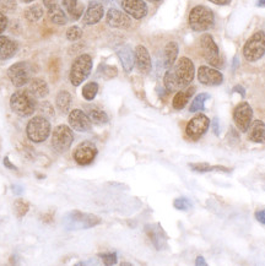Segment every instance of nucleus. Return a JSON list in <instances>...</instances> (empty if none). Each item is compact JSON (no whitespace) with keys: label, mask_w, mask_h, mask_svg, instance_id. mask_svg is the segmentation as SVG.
<instances>
[{"label":"nucleus","mask_w":265,"mask_h":266,"mask_svg":"<svg viewBox=\"0 0 265 266\" xmlns=\"http://www.w3.org/2000/svg\"><path fill=\"white\" fill-rule=\"evenodd\" d=\"M190 29L195 32H205L211 29L215 23V16L211 9L198 5L190 10L189 19H188Z\"/></svg>","instance_id":"obj_1"},{"label":"nucleus","mask_w":265,"mask_h":266,"mask_svg":"<svg viewBox=\"0 0 265 266\" xmlns=\"http://www.w3.org/2000/svg\"><path fill=\"white\" fill-rule=\"evenodd\" d=\"M101 223V218L91 213H85L81 211H72L63 218V224L68 231L87 229Z\"/></svg>","instance_id":"obj_2"},{"label":"nucleus","mask_w":265,"mask_h":266,"mask_svg":"<svg viewBox=\"0 0 265 266\" xmlns=\"http://www.w3.org/2000/svg\"><path fill=\"white\" fill-rule=\"evenodd\" d=\"M10 107L18 116L23 118L30 117L37 109L36 98L29 91H16L10 98Z\"/></svg>","instance_id":"obj_3"},{"label":"nucleus","mask_w":265,"mask_h":266,"mask_svg":"<svg viewBox=\"0 0 265 266\" xmlns=\"http://www.w3.org/2000/svg\"><path fill=\"white\" fill-rule=\"evenodd\" d=\"M242 53L247 62L254 63L265 56V32L256 31L244 43Z\"/></svg>","instance_id":"obj_4"},{"label":"nucleus","mask_w":265,"mask_h":266,"mask_svg":"<svg viewBox=\"0 0 265 266\" xmlns=\"http://www.w3.org/2000/svg\"><path fill=\"white\" fill-rule=\"evenodd\" d=\"M52 127L51 123L46 117L37 116L34 117L29 123H27L26 127V133L27 138L31 140L32 142H40L46 141L48 139L49 134H51Z\"/></svg>","instance_id":"obj_5"},{"label":"nucleus","mask_w":265,"mask_h":266,"mask_svg":"<svg viewBox=\"0 0 265 266\" xmlns=\"http://www.w3.org/2000/svg\"><path fill=\"white\" fill-rule=\"evenodd\" d=\"M92 70V58L89 54H81L74 60L70 69V82L73 86H79L90 76Z\"/></svg>","instance_id":"obj_6"},{"label":"nucleus","mask_w":265,"mask_h":266,"mask_svg":"<svg viewBox=\"0 0 265 266\" xmlns=\"http://www.w3.org/2000/svg\"><path fill=\"white\" fill-rule=\"evenodd\" d=\"M74 141L73 130L68 125H58L52 133V147L57 152H65L70 149Z\"/></svg>","instance_id":"obj_7"},{"label":"nucleus","mask_w":265,"mask_h":266,"mask_svg":"<svg viewBox=\"0 0 265 266\" xmlns=\"http://www.w3.org/2000/svg\"><path fill=\"white\" fill-rule=\"evenodd\" d=\"M172 69L174 71V75H176V79L178 81V85L181 89L187 87L188 85L192 84L194 76H195V68H194L193 62L189 58L182 57L177 62L176 67H172Z\"/></svg>","instance_id":"obj_8"},{"label":"nucleus","mask_w":265,"mask_h":266,"mask_svg":"<svg viewBox=\"0 0 265 266\" xmlns=\"http://www.w3.org/2000/svg\"><path fill=\"white\" fill-rule=\"evenodd\" d=\"M31 65L26 62H19L8 69V76L15 87H23L31 80Z\"/></svg>","instance_id":"obj_9"},{"label":"nucleus","mask_w":265,"mask_h":266,"mask_svg":"<svg viewBox=\"0 0 265 266\" xmlns=\"http://www.w3.org/2000/svg\"><path fill=\"white\" fill-rule=\"evenodd\" d=\"M200 47L201 51H203L204 58L206 59V62L209 63L210 65H212V67L215 68H220L221 65H222V62H221L220 58V51H218V47L216 43H215L211 35L205 34L201 36Z\"/></svg>","instance_id":"obj_10"},{"label":"nucleus","mask_w":265,"mask_h":266,"mask_svg":"<svg viewBox=\"0 0 265 266\" xmlns=\"http://www.w3.org/2000/svg\"><path fill=\"white\" fill-rule=\"evenodd\" d=\"M210 127V119L205 114H196L188 122L185 128V134L193 141H198L201 136L207 133V129Z\"/></svg>","instance_id":"obj_11"},{"label":"nucleus","mask_w":265,"mask_h":266,"mask_svg":"<svg viewBox=\"0 0 265 266\" xmlns=\"http://www.w3.org/2000/svg\"><path fill=\"white\" fill-rule=\"evenodd\" d=\"M253 119V109L248 102H241L237 104L233 111V120L236 127L242 131L247 133Z\"/></svg>","instance_id":"obj_12"},{"label":"nucleus","mask_w":265,"mask_h":266,"mask_svg":"<svg viewBox=\"0 0 265 266\" xmlns=\"http://www.w3.org/2000/svg\"><path fill=\"white\" fill-rule=\"evenodd\" d=\"M97 156V147L95 146L92 142L84 141L80 145L76 146V149L74 150L73 157L75 160V162L80 166H87L91 162H94V160Z\"/></svg>","instance_id":"obj_13"},{"label":"nucleus","mask_w":265,"mask_h":266,"mask_svg":"<svg viewBox=\"0 0 265 266\" xmlns=\"http://www.w3.org/2000/svg\"><path fill=\"white\" fill-rule=\"evenodd\" d=\"M198 80L205 86H218L222 84L223 75L215 68L201 65L198 70Z\"/></svg>","instance_id":"obj_14"},{"label":"nucleus","mask_w":265,"mask_h":266,"mask_svg":"<svg viewBox=\"0 0 265 266\" xmlns=\"http://www.w3.org/2000/svg\"><path fill=\"white\" fill-rule=\"evenodd\" d=\"M68 122H69L70 128L76 131H81V133L91 130L92 128V120L81 109H74L70 112Z\"/></svg>","instance_id":"obj_15"},{"label":"nucleus","mask_w":265,"mask_h":266,"mask_svg":"<svg viewBox=\"0 0 265 266\" xmlns=\"http://www.w3.org/2000/svg\"><path fill=\"white\" fill-rule=\"evenodd\" d=\"M106 23L108 26L119 30H127L132 26V20H130L129 15L117 9L108 10L107 15H106Z\"/></svg>","instance_id":"obj_16"},{"label":"nucleus","mask_w":265,"mask_h":266,"mask_svg":"<svg viewBox=\"0 0 265 266\" xmlns=\"http://www.w3.org/2000/svg\"><path fill=\"white\" fill-rule=\"evenodd\" d=\"M122 8L135 20H141L147 15V5L144 0H122Z\"/></svg>","instance_id":"obj_17"},{"label":"nucleus","mask_w":265,"mask_h":266,"mask_svg":"<svg viewBox=\"0 0 265 266\" xmlns=\"http://www.w3.org/2000/svg\"><path fill=\"white\" fill-rule=\"evenodd\" d=\"M103 15H105V9H103V5L101 4L97 0H91L87 7V10L84 14L83 23L87 26H92V25H96L102 20Z\"/></svg>","instance_id":"obj_18"},{"label":"nucleus","mask_w":265,"mask_h":266,"mask_svg":"<svg viewBox=\"0 0 265 266\" xmlns=\"http://www.w3.org/2000/svg\"><path fill=\"white\" fill-rule=\"evenodd\" d=\"M135 64L138 70L141 74H150V71L152 69V63H151V57H150L149 51L146 49V47L139 45L135 48Z\"/></svg>","instance_id":"obj_19"},{"label":"nucleus","mask_w":265,"mask_h":266,"mask_svg":"<svg viewBox=\"0 0 265 266\" xmlns=\"http://www.w3.org/2000/svg\"><path fill=\"white\" fill-rule=\"evenodd\" d=\"M145 232L149 235V238L157 250H162L163 248H166L167 237H166V233L161 228L160 224H149V226L145 227Z\"/></svg>","instance_id":"obj_20"},{"label":"nucleus","mask_w":265,"mask_h":266,"mask_svg":"<svg viewBox=\"0 0 265 266\" xmlns=\"http://www.w3.org/2000/svg\"><path fill=\"white\" fill-rule=\"evenodd\" d=\"M117 56L122 63V67L125 73H130L135 64V53L129 46H123L117 51Z\"/></svg>","instance_id":"obj_21"},{"label":"nucleus","mask_w":265,"mask_h":266,"mask_svg":"<svg viewBox=\"0 0 265 266\" xmlns=\"http://www.w3.org/2000/svg\"><path fill=\"white\" fill-rule=\"evenodd\" d=\"M18 43L7 36H0V60L12 59L18 52Z\"/></svg>","instance_id":"obj_22"},{"label":"nucleus","mask_w":265,"mask_h":266,"mask_svg":"<svg viewBox=\"0 0 265 266\" xmlns=\"http://www.w3.org/2000/svg\"><path fill=\"white\" fill-rule=\"evenodd\" d=\"M248 139L255 144H265V123L263 120H254L250 123Z\"/></svg>","instance_id":"obj_23"},{"label":"nucleus","mask_w":265,"mask_h":266,"mask_svg":"<svg viewBox=\"0 0 265 266\" xmlns=\"http://www.w3.org/2000/svg\"><path fill=\"white\" fill-rule=\"evenodd\" d=\"M29 92L31 93L36 100L37 98H45L49 93V87L47 82L43 80V79L35 78L30 82Z\"/></svg>","instance_id":"obj_24"},{"label":"nucleus","mask_w":265,"mask_h":266,"mask_svg":"<svg viewBox=\"0 0 265 266\" xmlns=\"http://www.w3.org/2000/svg\"><path fill=\"white\" fill-rule=\"evenodd\" d=\"M178 45L176 42H168L163 49V65L167 69H171L176 63L177 57H178Z\"/></svg>","instance_id":"obj_25"},{"label":"nucleus","mask_w":265,"mask_h":266,"mask_svg":"<svg viewBox=\"0 0 265 266\" xmlns=\"http://www.w3.org/2000/svg\"><path fill=\"white\" fill-rule=\"evenodd\" d=\"M63 7L65 8L72 20L76 21L84 15V5L79 0H63Z\"/></svg>","instance_id":"obj_26"},{"label":"nucleus","mask_w":265,"mask_h":266,"mask_svg":"<svg viewBox=\"0 0 265 266\" xmlns=\"http://www.w3.org/2000/svg\"><path fill=\"white\" fill-rule=\"evenodd\" d=\"M194 92H195V87H193V86L188 87V89L184 90V91L177 92L176 96H174V98H173V102H172V106H173V108L177 109V111H181V109L184 108V107L187 106L188 101L192 98Z\"/></svg>","instance_id":"obj_27"},{"label":"nucleus","mask_w":265,"mask_h":266,"mask_svg":"<svg viewBox=\"0 0 265 266\" xmlns=\"http://www.w3.org/2000/svg\"><path fill=\"white\" fill-rule=\"evenodd\" d=\"M48 16L53 24L58 25V26H64L68 23V18L63 9L58 4L53 5V7L48 8Z\"/></svg>","instance_id":"obj_28"},{"label":"nucleus","mask_w":265,"mask_h":266,"mask_svg":"<svg viewBox=\"0 0 265 266\" xmlns=\"http://www.w3.org/2000/svg\"><path fill=\"white\" fill-rule=\"evenodd\" d=\"M56 103H57V108L61 111V113L67 114L69 113V109L72 107V95L69 92L63 90L57 95L56 97Z\"/></svg>","instance_id":"obj_29"},{"label":"nucleus","mask_w":265,"mask_h":266,"mask_svg":"<svg viewBox=\"0 0 265 266\" xmlns=\"http://www.w3.org/2000/svg\"><path fill=\"white\" fill-rule=\"evenodd\" d=\"M163 84H165V89L167 90V92H176L181 89L172 68L166 71L165 78H163Z\"/></svg>","instance_id":"obj_30"},{"label":"nucleus","mask_w":265,"mask_h":266,"mask_svg":"<svg viewBox=\"0 0 265 266\" xmlns=\"http://www.w3.org/2000/svg\"><path fill=\"white\" fill-rule=\"evenodd\" d=\"M43 16V9L40 4H34L25 10V18L30 23H36Z\"/></svg>","instance_id":"obj_31"},{"label":"nucleus","mask_w":265,"mask_h":266,"mask_svg":"<svg viewBox=\"0 0 265 266\" xmlns=\"http://www.w3.org/2000/svg\"><path fill=\"white\" fill-rule=\"evenodd\" d=\"M207 98H210V95H207V93H205V92L199 93V95L193 100L192 104H190L189 112H192V113H196V112L204 111L205 109L204 102L207 100Z\"/></svg>","instance_id":"obj_32"},{"label":"nucleus","mask_w":265,"mask_h":266,"mask_svg":"<svg viewBox=\"0 0 265 266\" xmlns=\"http://www.w3.org/2000/svg\"><path fill=\"white\" fill-rule=\"evenodd\" d=\"M98 92V84L97 82H89L83 87V97L86 101H92L96 97Z\"/></svg>","instance_id":"obj_33"},{"label":"nucleus","mask_w":265,"mask_h":266,"mask_svg":"<svg viewBox=\"0 0 265 266\" xmlns=\"http://www.w3.org/2000/svg\"><path fill=\"white\" fill-rule=\"evenodd\" d=\"M90 119L92 120L96 124H107L108 123V116L105 111H101V109H92L90 112Z\"/></svg>","instance_id":"obj_34"},{"label":"nucleus","mask_w":265,"mask_h":266,"mask_svg":"<svg viewBox=\"0 0 265 266\" xmlns=\"http://www.w3.org/2000/svg\"><path fill=\"white\" fill-rule=\"evenodd\" d=\"M29 204L23 199H18L14 202V211H15L18 217H24L27 212H29Z\"/></svg>","instance_id":"obj_35"},{"label":"nucleus","mask_w":265,"mask_h":266,"mask_svg":"<svg viewBox=\"0 0 265 266\" xmlns=\"http://www.w3.org/2000/svg\"><path fill=\"white\" fill-rule=\"evenodd\" d=\"M189 168L196 173H206V172L215 171V166H210L206 162H198V163H189Z\"/></svg>","instance_id":"obj_36"},{"label":"nucleus","mask_w":265,"mask_h":266,"mask_svg":"<svg viewBox=\"0 0 265 266\" xmlns=\"http://www.w3.org/2000/svg\"><path fill=\"white\" fill-rule=\"evenodd\" d=\"M65 36H67L68 41L76 42V41H79L81 37H83V30H81L79 26H72L68 29Z\"/></svg>","instance_id":"obj_37"},{"label":"nucleus","mask_w":265,"mask_h":266,"mask_svg":"<svg viewBox=\"0 0 265 266\" xmlns=\"http://www.w3.org/2000/svg\"><path fill=\"white\" fill-rule=\"evenodd\" d=\"M173 206L174 208L179 211H188L189 208H192V202H190L189 199L187 197H178L173 201Z\"/></svg>","instance_id":"obj_38"},{"label":"nucleus","mask_w":265,"mask_h":266,"mask_svg":"<svg viewBox=\"0 0 265 266\" xmlns=\"http://www.w3.org/2000/svg\"><path fill=\"white\" fill-rule=\"evenodd\" d=\"M37 111H40L41 116L42 117L52 118L54 116V109L49 102H41L40 104H37Z\"/></svg>","instance_id":"obj_39"},{"label":"nucleus","mask_w":265,"mask_h":266,"mask_svg":"<svg viewBox=\"0 0 265 266\" xmlns=\"http://www.w3.org/2000/svg\"><path fill=\"white\" fill-rule=\"evenodd\" d=\"M100 257L102 259L105 265H114L117 264V254L116 253H102L100 254Z\"/></svg>","instance_id":"obj_40"},{"label":"nucleus","mask_w":265,"mask_h":266,"mask_svg":"<svg viewBox=\"0 0 265 266\" xmlns=\"http://www.w3.org/2000/svg\"><path fill=\"white\" fill-rule=\"evenodd\" d=\"M98 70H101V73L103 74V76H105L106 79L114 78V76H117V73H118V71H117V68L108 67V65H106V67H102L101 69H98Z\"/></svg>","instance_id":"obj_41"},{"label":"nucleus","mask_w":265,"mask_h":266,"mask_svg":"<svg viewBox=\"0 0 265 266\" xmlns=\"http://www.w3.org/2000/svg\"><path fill=\"white\" fill-rule=\"evenodd\" d=\"M8 27V19L2 12H0V35L7 30Z\"/></svg>","instance_id":"obj_42"},{"label":"nucleus","mask_w":265,"mask_h":266,"mask_svg":"<svg viewBox=\"0 0 265 266\" xmlns=\"http://www.w3.org/2000/svg\"><path fill=\"white\" fill-rule=\"evenodd\" d=\"M254 217H255L256 221L260 222L261 224H265V208H263V210L255 211V213H254Z\"/></svg>","instance_id":"obj_43"},{"label":"nucleus","mask_w":265,"mask_h":266,"mask_svg":"<svg viewBox=\"0 0 265 266\" xmlns=\"http://www.w3.org/2000/svg\"><path fill=\"white\" fill-rule=\"evenodd\" d=\"M4 166L7 167V168L12 169V171H18V167L14 166V164H13L12 162H10L9 157H5V158H4Z\"/></svg>","instance_id":"obj_44"},{"label":"nucleus","mask_w":265,"mask_h":266,"mask_svg":"<svg viewBox=\"0 0 265 266\" xmlns=\"http://www.w3.org/2000/svg\"><path fill=\"white\" fill-rule=\"evenodd\" d=\"M209 2L214 3L216 5H229L231 4V0H209Z\"/></svg>","instance_id":"obj_45"},{"label":"nucleus","mask_w":265,"mask_h":266,"mask_svg":"<svg viewBox=\"0 0 265 266\" xmlns=\"http://www.w3.org/2000/svg\"><path fill=\"white\" fill-rule=\"evenodd\" d=\"M233 92H239V93H241L242 97H244V96H245V90L243 89L241 85H237V86H234L233 87Z\"/></svg>","instance_id":"obj_46"},{"label":"nucleus","mask_w":265,"mask_h":266,"mask_svg":"<svg viewBox=\"0 0 265 266\" xmlns=\"http://www.w3.org/2000/svg\"><path fill=\"white\" fill-rule=\"evenodd\" d=\"M57 2H58V0H43V3H45V5H46V7H47V9H48V8L53 7V5H56Z\"/></svg>","instance_id":"obj_47"},{"label":"nucleus","mask_w":265,"mask_h":266,"mask_svg":"<svg viewBox=\"0 0 265 266\" xmlns=\"http://www.w3.org/2000/svg\"><path fill=\"white\" fill-rule=\"evenodd\" d=\"M195 265H198V266H200V265L201 266H205V265H206V261H205L203 256H198V257H196Z\"/></svg>","instance_id":"obj_48"},{"label":"nucleus","mask_w":265,"mask_h":266,"mask_svg":"<svg viewBox=\"0 0 265 266\" xmlns=\"http://www.w3.org/2000/svg\"><path fill=\"white\" fill-rule=\"evenodd\" d=\"M212 125H214V134L215 135H218V119L217 118H215Z\"/></svg>","instance_id":"obj_49"},{"label":"nucleus","mask_w":265,"mask_h":266,"mask_svg":"<svg viewBox=\"0 0 265 266\" xmlns=\"http://www.w3.org/2000/svg\"><path fill=\"white\" fill-rule=\"evenodd\" d=\"M13 190H14V193H15V194H21V193H23V186L14 185L13 186Z\"/></svg>","instance_id":"obj_50"},{"label":"nucleus","mask_w":265,"mask_h":266,"mask_svg":"<svg viewBox=\"0 0 265 266\" xmlns=\"http://www.w3.org/2000/svg\"><path fill=\"white\" fill-rule=\"evenodd\" d=\"M236 67H238V58H237V57H234V58H233V65H232V69L236 70Z\"/></svg>","instance_id":"obj_51"},{"label":"nucleus","mask_w":265,"mask_h":266,"mask_svg":"<svg viewBox=\"0 0 265 266\" xmlns=\"http://www.w3.org/2000/svg\"><path fill=\"white\" fill-rule=\"evenodd\" d=\"M256 7L258 8L265 7V0H258V2H256Z\"/></svg>","instance_id":"obj_52"},{"label":"nucleus","mask_w":265,"mask_h":266,"mask_svg":"<svg viewBox=\"0 0 265 266\" xmlns=\"http://www.w3.org/2000/svg\"><path fill=\"white\" fill-rule=\"evenodd\" d=\"M21 2H23V3H26V4H29V3L35 2V0H21Z\"/></svg>","instance_id":"obj_53"},{"label":"nucleus","mask_w":265,"mask_h":266,"mask_svg":"<svg viewBox=\"0 0 265 266\" xmlns=\"http://www.w3.org/2000/svg\"><path fill=\"white\" fill-rule=\"evenodd\" d=\"M149 2H151V3H160L161 0H149Z\"/></svg>","instance_id":"obj_54"}]
</instances>
